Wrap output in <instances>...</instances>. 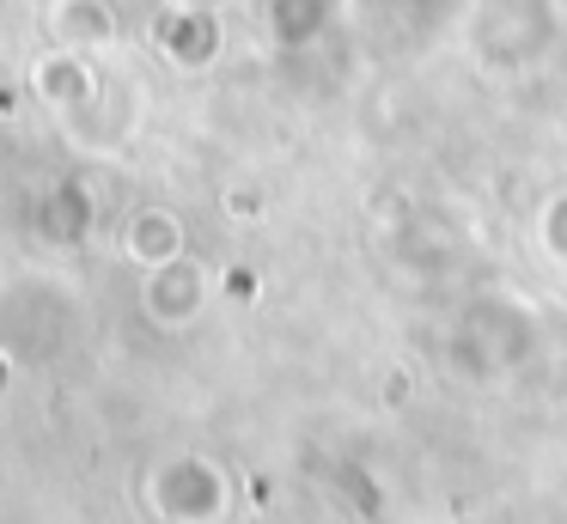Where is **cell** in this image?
I'll return each instance as SVG.
<instances>
[{"label": "cell", "instance_id": "cell-1", "mask_svg": "<svg viewBox=\"0 0 567 524\" xmlns=\"http://www.w3.org/2000/svg\"><path fill=\"white\" fill-rule=\"evenodd\" d=\"M80 336V299L50 268H13L0 275V353L31 372L74 348Z\"/></svg>", "mask_w": 567, "mask_h": 524}, {"label": "cell", "instance_id": "cell-2", "mask_svg": "<svg viewBox=\"0 0 567 524\" xmlns=\"http://www.w3.org/2000/svg\"><path fill=\"white\" fill-rule=\"evenodd\" d=\"M141 506L159 524H220L233 512V475L202 451H165L141 475Z\"/></svg>", "mask_w": 567, "mask_h": 524}, {"label": "cell", "instance_id": "cell-3", "mask_svg": "<svg viewBox=\"0 0 567 524\" xmlns=\"http://www.w3.org/2000/svg\"><path fill=\"white\" fill-rule=\"evenodd\" d=\"M214 299V275L202 256H177V263H159L141 275V317L153 329H189Z\"/></svg>", "mask_w": 567, "mask_h": 524}, {"label": "cell", "instance_id": "cell-4", "mask_svg": "<svg viewBox=\"0 0 567 524\" xmlns=\"http://www.w3.org/2000/svg\"><path fill=\"white\" fill-rule=\"evenodd\" d=\"M220 43H226V24H220V12H214V0H172V7L153 19V49L184 73L214 68Z\"/></svg>", "mask_w": 567, "mask_h": 524}, {"label": "cell", "instance_id": "cell-5", "mask_svg": "<svg viewBox=\"0 0 567 524\" xmlns=\"http://www.w3.org/2000/svg\"><path fill=\"white\" fill-rule=\"evenodd\" d=\"M25 80H31V97H38L43 110H55V116H74V110H86L92 97H99V68H92V55L62 49V43L43 49Z\"/></svg>", "mask_w": 567, "mask_h": 524}, {"label": "cell", "instance_id": "cell-6", "mask_svg": "<svg viewBox=\"0 0 567 524\" xmlns=\"http://www.w3.org/2000/svg\"><path fill=\"white\" fill-rule=\"evenodd\" d=\"M184 250H189V226H184V214H172V207L147 202V207H135V214L123 219V256L141 268V275L159 268V263H177Z\"/></svg>", "mask_w": 567, "mask_h": 524}, {"label": "cell", "instance_id": "cell-7", "mask_svg": "<svg viewBox=\"0 0 567 524\" xmlns=\"http://www.w3.org/2000/svg\"><path fill=\"white\" fill-rule=\"evenodd\" d=\"M50 37L62 49H80V55H99V49L116 43V12L111 0H55L50 7Z\"/></svg>", "mask_w": 567, "mask_h": 524}, {"label": "cell", "instance_id": "cell-8", "mask_svg": "<svg viewBox=\"0 0 567 524\" xmlns=\"http://www.w3.org/2000/svg\"><path fill=\"white\" fill-rule=\"evenodd\" d=\"M38 226H43V238H55V244H80V238H86V226H92L86 189H80V183H62L55 195H43Z\"/></svg>", "mask_w": 567, "mask_h": 524}, {"label": "cell", "instance_id": "cell-9", "mask_svg": "<svg viewBox=\"0 0 567 524\" xmlns=\"http://www.w3.org/2000/svg\"><path fill=\"white\" fill-rule=\"evenodd\" d=\"M323 7H330V0H269L262 24H269V37L281 49H299L323 31Z\"/></svg>", "mask_w": 567, "mask_h": 524}, {"label": "cell", "instance_id": "cell-10", "mask_svg": "<svg viewBox=\"0 0 567 524\" xmlns=\"http://www.w3.org/2000/svg\"><path fill=\"white\" fill-rule=\"evenodd\" d=\"M537 232H543V250H549L555 263H567V189L549 195V207H543Z\"/></svg>", "mask_w": 567, "mask_h": 524}, {"label": "cell", "instance_id": "cell-11", "mask_svg": "<svg viewBox=\"0 0 567 524\" xmlns=\"http://www.w3.org/2000/svg\"><path fill=\"white\" fill-rule=\"evenodd\" d=\"M13 372H19V366L7 360V353H0V397H7V390H13Z\"/></svg>", "mask_w": 567, "mask_h": 524}]
</instances>
